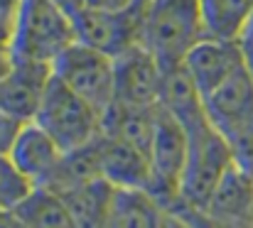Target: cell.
I'll use <instances>...</instances> for the list:
<instances>
[{
	"label": "cell",
	"mask_w": 253,
	"mask_h": 228,
	"mask_svg": "<svg viewBox=\"0 0 253 228\" xmlns=\"http://www.w3.org/2000/svg\"><path fill=\"white\" fill-rule=\"evenodd\" d=\"M140 2H143V5H145V2H148V0H140Z\"/></svg>",
	"instance_id": "4dcf8cb0"
},
{
	"label": "cell",
	"mask_w": 253,
	"mask_h": 228,
	"mask_svg": "<svg viewBox=\"0 0 253 228\" xmlns=\"http://www.w3.org/2000/svg\"><path fill=\"white\" fill-rule=\"evenodd\" d=\"M226 140H229L231 152H234V162L249 177H253V120L246 123L244 128H239L236 133H231Z\"/></svg>",
	"instance_id": "603a6c76"
},
{
	"label": "cell",
	"mask_w": 253,
	"mask_h": 228,
	"mask_svg": "<svg viewBox=\"0 0 253 228\" xmlns=\"http://www.w3.org/2000/svg\"><path fill=\"white\" fill-rule=\"evenodd\" d=\"M163 228H199V226H197V221H194L189 214H184V211H168V216H165V221H163Z\"/></svg>",
	"instance_id": "484cf974"
},
{
	"label": "cell",
	"mask_w": 253,
	"mask_h": 228,
	"mask_svg": "<svg viewBox=\"0 0 253 228\" xmlns=\"http://www.w3.org/2000/svg\"><path fill=\"white\" fill-rule=\"evenodd\" d=\"M69 15L74 20L77 42L93 47L113 59L126 49L140 44V25H143L140 2L128 10H93L79 5Z\"/></svg>",
	"instance_id": "52a82bcc"
},
{
	"label": "cell",
	"mask_w": 253,
	"mask_h": 228,
	"mask_svg": "<svg viewBox=\"0 0 253 228\" xmlns=\"http://www.w3.org/2000/svg\"><path fill=\"white\" fill-rule=\"evenodd\" d=\"M7 69H10V52L0 49V83H2V78L7 74Z\"/></svg>",
	"instance_id": "f1b7e54d"
},
{
	"label": "cell",
	"mask_w": 253,
	"mask_h": 228,
	"mask_svg": "<svg viewBox=\"0 0 253 228\" xmlns=\"http://www.w3.org/2000/svg\"><path fill=\"white\" fill-rule=\"evenodd\" d=\"M0 228H27L17 209H0Z\"/></svg>",
	"instance_id": "4316f807"
},
{
	"label": "cell",
	"mask_w": 253,
	"mask_h": 228,
	"mask_svg": "<svg viewBox=\"0 0 253 228\" xmlns=\"http://www.w3.org/2000/svg\"><path fill=\"white\" fill-rule=\"evenodd\" d=\"M202 37L199 0H148L143 5L140 44L158 57L163 69L179 67Z\"/></svg>",
	"instance_id": "6da1fadb"
},
{
	"label": "cell",
	"mask_w": 253,
	"mask_h": 228,
	"mask_svg": "<svg viewBox=\"0 0 253 228\" xmlns=\"http://www.w3.org/2000/svg\"><path fill=\"white\" fill-rule=\"evenodd\" d=\"M35 187L15 167L10 154H0V209H17Z\"/></svg>",
	"instance_id": "44dd1931"
},
{
	"label": "cell",
	"mask_w": 253,
	"mask_h": 228,
	"mask_svg": "<svg viewBox=\"0 0 253 228\" xmlns=\"http://www.w3.org/2000/svg\"><path fill=\"white\" fill-rule=\"evenodd\" d=\"M189 157L179 182V206L187 211H204L214 189L234 164V152L229 140L207 120L204 125L187 133ZM174 209V211H177Z\"/></svg>",
	"instance_id": "277c9868"
},
{
	"label": "cell",
	"mask_w": 253,
	"mask_h": 228,
	"mask_svg": "<svg viewBox=\"0 0 253 228\" xmlns=\"http://www.w3.org/2000/svg\"><path fill=\"white\" fill-rule=\"evenodd\" d=\"M52 67L10 57V69L0 83V108L22 123H32L49 88Z\"/></svg>",
	"instance_id": "30bf717a"
},
{
	"label": "cell",
	"mask_w": 253,
	"mask_h": 228,
	"mask_svg": "<svg viewBox=\"0 0 253 228\" xmlns=\"http://www.w3.org/2000/svg\"><path fill=\"white\" fill-rule=\"evenodd\" d=\"M168 209L148 189L116 187L101 228H163Z\"/></svg>",
	"instance_id": "9a60e30c"
},
{
	"label": "cell",
	"mask_w": 253,
	"mask_h": 228,
	"mask_svg": "<svg viewBox=\"0 0 253 228\" xmlns=\"http://www.w3.org/2000/svg\"><path fill=\"white\" fill-rule=\"evenodd\" d=\"M202 35L221 42H241L253 27V0H199Z\"/></svg>",
	"instance_id": "e0dca14e"
},
{
	"label": "cell",
	"mask_w": 253,
	"mask_h": 228,
	"mask_svg": "<svg viewBox=\"0 0 253 228\" xmlns=\"http://www.w3.org/2000/svg\"><path fill=\"white\" fill-rule=\"evenodd\" d=\"M52 74L62 83H67L74 93L93 103L101 113H106V108L113 103L116 62L113 57L93 47L74 42L69 49H64L57 57V62L52 64Z\"/></svg>",
	"instance_id": "8992f818"
},
{
	"label": "cell",
	"mask_w": 253,
	"mask_h": 228,
	"mask_svg": "<svg viewBox=\"0 0 253 228\" xmlns=\"http://www.w3.org/2000/svg\"><path fill=\"white\" fill-rule=\"evenodd\" d=\"M74 42L77 30L67 7L54 0H25L10 57L52 67L57 57Z\"/></svg>",
	"instance_id": "7a4b0ae2"
},
{
	"label": "cell",
	"mask_w": 253,
	"mask_h": 228,
	"mask_svg": "<svg viewBox=\"0 0 253 228\" xmlns=\"http://www.w3.org/2000/svg\"><path fill=\"white\" fill-rule=\"evenodd\" d=\"M25 125H27V123L17 120L15 115H10V113H5V111L0 108V154H10L15 140H17V135H20V130H22Z\"/></svg>",
	"instance_id": "cb8c5ba5"
},
{
	"label": "cell",
	"mask_w": 253,
	"mask_h": 228,
	"mask_svg": "<svg viewBox=\"0 0 253 228\" xmlns=\"http://www.w3.org/2000/svg\"><path fill=\"white\" fill-rule=\"evenodd\" d=\"M211 221H249L253 224V177L236 162L214 189L204 211H197Z\"/></svg>",
	"instance_id": "2e32d148"
},
{
	"label": "cell",
	"mask_w": 253,
	"mask_h": 228,
	"mask_svg": "<svg viewBox=\"0 0 253 228\" xmlns=\"http://www.w3.org/2000/svg\"><path fill=\"white\" fill-rule=\"evenodd\" d=\"M241 52H244V67L253 78V27L249 30V35L241 39Z\"/></svg>",
	"instance_id": "83f0119b"
},
{
	"label": "cell",
	"mask_w": 253,
	"mask_h": 228,
	"mask_svg": "<svg viewBox=\"0 0 253 228\" xmlns=\"http://www.w3.org/2000/svg\"><path fill=\"white\" fill-rule=\"evenodd\" d=\"M113 62H116L113 103L133 108H158L163 88V67L158 57L148 47L135 44L123 54H118Z\"/></svg>",
	"instance_id": "ba28073f"
},
{
	"label": "cell",
	"mask_w": 253,
	"mask_h": 228,
	"mask_svg": "<svg viewBox=\"0 0 253 228\" xmlns=\"http://www.w3.org/2000/svg\"><path fill=\"white\" fill-rule=\"evenodd\" d=\"M204 111L209 123L229 138L253 120V78L246 67L224 81L219 88L204 96Z\"/></svg>",
	"instance_id": "4fadbf2b"
},
{
	"label": "cell",
	"mask_w": 253,
	"mask_h": 228,
	"mask_svg": "<svg viewBox=\"0 0 253 228\" xmlns=\"http://www.w3.org/2000/svg\"><path fill=\"white\" fill-rule=\"evenodd\" d=\"M158 106L165 113H169L174 120H179L187 133L209 120L207 111H204V98H202L199 88L194 86L192 76L187 74L184 64L163 69V88H160Z\"/></svg>",
	"instance_id": "5bb4252c"
},
{
	"label": "cell",
	"mask_w": 253,
	"mask_h": 228,
	"mask_svg": "<svg viewBox=\"0 0 253 228\" xmlns=\"http://www.w3.org/2000/svg\"><path fill=\"white\" fill-rule=\"evenodd\" d=\"M187 157H189V135L184 125L158 106L155 133L150 143L153 182L148 191L168 211H174L179 206V182L187 167Z\"/></svg>",
	"instance_id": "5b68a950"
},
{
	"label": "cell",
	"mask_w": 253,
	"mask_h": 228,
	"mask_svg": "<svg viewBox=\"0 0 253 228\" xmlns=\"http://www.w3.org/2000/svg\"><path fill=\"white\" fill-rule=\"evenodd\" d=\"M25 0H0V49L10 52L20 17H22Z\"/></svg>",
	"instance_id": "7402d4cb"
},
{
	"label": "cell",
	"mask_w": 253,
	"mask_h": 228,
	"mask_svg": "<svg viewBox=\"0 0 253 228\" xmlns=\"http://www.w3.org/2000/svg\"><path fill=\"white\" fill-rule=\"evenodd\" d=\"M64 157H67V152L37 123H27L20 130V135L10 150V159L15 162V167L30 179L32 187H42V189L57 187V182L62 177Z\"/></svg>",
	"instance_id": "9c48e42d"
},
{
	"label": "cell",
	"mask_w": 253,
	"mask_h": 228,
	"mask_svg": "<svg viewBox=\"0 0 253 228\" xmlns=\"http://www.w3.org/2000/svg\"><path fill=\"white\" fill-rule=\"evenodd\" d=\"M113 184H108L101 177L86 179L69 184L64 189H59L57 194L64 199V204L69 206V211L74 214V219L79 221L82 228H101L108 204H111V194H113Z\"/></svg>",
	"instance_id": "ac0fdd59"
},
{
	"label": "cell",
	"mask_w": 253,
	"mask_h": 228,
	"mask_svg": "<svg viewBox=\"0 0 253 228\" xmlns=\"http://www.w3.org/2000/svg\"><path fill=\"white\" fill-rule=\"evenodd\" d=\"M140 0H82V5L93 7V10H128V7H133Z\"/></svg>",
	"instance_id": "d4e9b609"
},
{
	"label": "cell",
	"mask_w": 253,
	"mask_h": 228,
	"mask_svg": "<svg viewBox=\"0 0 253 228\" xmlns=\"http://www.w3.org/2000/svg\"><path fill=\"white\" fill-rule=\"evenodd\" d=\"M184 69L199 88L202 98L244 69L241 42H221L202 37L184 57Z\"/></svg>",
	"instance_id": "8fae6325"
},
{
	"label": "cell",
	"mask_w": 253,
	"mask_h": 228,
	"mask_svg": "<svg viewBox=\"0 0 253 228\" xmlns=\"http://www.w3.org/2000/svg\"><path fill=\"white\" fill-rule=\"evenodd\" d=\"M17 211L27 228H82L64 199L52 189L35 187L30 196L17 206Z\"/></svg>",
	"instance_id": "ffe728a7"
},
{
	"label": "cell",
	"mask_w": 253,
	"mask_h": 228,
	"mask_svg": "<svg viewBox=\"0 0 253 228\" xmlns=\"http://www.w3.org/2000/svg\"><path fill=\"white\" fill-rule=\"evenodd\" d=\"M155 118H158V108H133V106L111 103L103 113V130L101 133L121 138L130 145H138L150 154Z\"/></svg>",
	"instance_id": "d6986e66"
},
{
	"label": "cell",
	"mask_w": 253,
	"mask_h": 228,
	"mask_svg": "<svg viewBox=\"0 0 253 228\" xmlns=\"http://www.w3.org/2000/svg\"><path fill=\"white\" fill-rule=\"evenodd\" d=\"M54 2H59V5H62V7H67L69 12H74V10L82 5V0H54Z\"/></svg>",
	"instance_id": "f546056e"
},
{
	"label": "cell",
	"mask_w": 253,
	"mask_h": 228,
	"mask_svg": "<svg viewBox=\"0 0 253 228\" xmlns=\"http://www.w3.org/2000/svg\"><path fill=\"white\" fill-rule=\"evenodd\" d=\"M32 123H37L47 135H52L64 152H74L101 135L103 113L52 74L49 88Z\"/></svg>",
	"instance_id": "3957f363"
},
{
	"label": "cell",
	"mask_w": 253,
	"mask_h": 228,
	"mask_svg": "<svg viewBox=\"0 0 253 228\" xmlns=\"http://www.w3.org/2000/svg\"><path fill=\"white\" fill-rule=\"evenodd\" d=\"M98 177L113 187L150 189V182H153L150 154L138 145H130L121 138L101 133L98 135Z\"/></svg>",
	"instance_id": "7c38bea8"
}]
</instances>
